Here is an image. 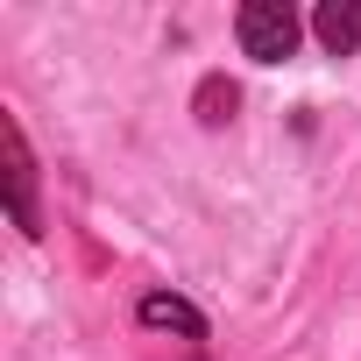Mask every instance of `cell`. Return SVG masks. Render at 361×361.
I'll return each instance as SVG.
<instances>
[{
    "mask_svg": "<svg viewBox=\"0 0 361 361\" xmlns=\"http://www.w3.org/2000/svg\"><path fill=\"white\" fill-rule=\"evenodd\" d=\"M234 36H241V50L255 64H283L298 50V15L283 8V0H248L241 22H234Z\"/></svg>",
    "mask_w": 361,
    "mask_h": 361,
    "instance_id": "cell-1",
    "label": "cell"
},
{
    "mask_svg": "<svg viewBox=\"0 0 361 361\" xmlns=\"http://www.w3.org/2000/svg\"><path fill=\"white\" fill-rule=\"evenodd\" d=\"M0 142H8V199H15V220H22V234H43V220H36V170H29L22 128L0 121Z\"/></svg>",
    "mask_w": 361,
    "mask_h": 361,
    "instance_id": "cell-2",
    "label": "cell"
},
{
    "mask_svg": "<svg viewBox=\"0 0 361 361\" xmlns=\"http://www.w3.org/2000/svg\"><path fill=\"white\" fill-rule=\"evenodd\" d=\"M135 319L149 326V333H177V340H206V319L185 305V298H170V290H149L142 305H135Z\"/></svg>",
    "mask_w": 361,
    "mask_h": 361,
    "instance_id": "cell-3",
    "label": "cell"
},
{
    "mask_svg": "<svg viewBox=\"0 0 361 361\" xmlns=\"http://www.w3.org/2000/svg\"><path fill=\"white\" fill-rule=\"evenodd\" d=\"M312 36L333 50V57H354L361 50V0H326L312 15Z\"/></svg>",
    "mask_w": 361,
    "mask_h": 361,
    "instance_id": "cell-4",
    "label": "cell"
},
{
    "mask_svg": "<svg viewBox=\"0 0 361 361\" xmlns=\"http://www.w3.org/2000/svg\"><path fill=\"white\" fill-rule=\"evenodd\" d=\"M234 106H241V92H234L227 78H206V85H199V121H206V128L234 121Z\"/></svg>",
    "mask_w": 361,
    "mask_h": 361,
    "instance_id": "cell-5",
    "label": "cell"
}]
</instances>
